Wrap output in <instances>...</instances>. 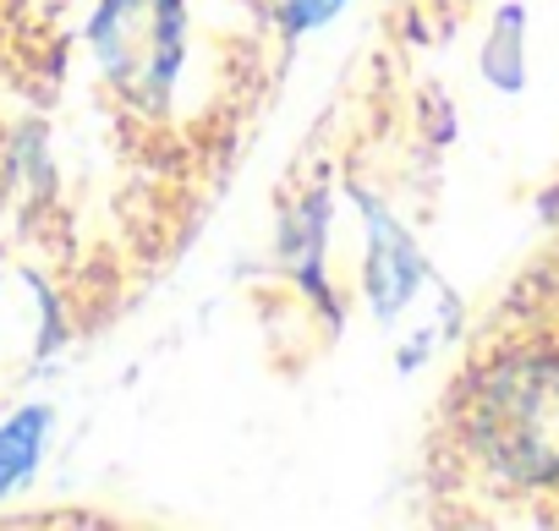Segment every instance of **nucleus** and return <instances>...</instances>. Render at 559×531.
Masks as SVG:
<instances>
[{"instance_id":"obj_1","label":"nucleus","mask_w":559,"mask_h":531,"mask_svg":"<svg viewBox=\"0 0 559 531\" xmlns=\"http://www.w3.org/2000/svg\"><path fill=\"white\" fill-rule=\"evenodd\" d=\"M477 444L521 482L559 471V367L521 362L483 384Z\"/></svg>"},{"instance_id":"obj_2","label":"nucleus","mask_w":559,"mask_h":531,"mask_svg":"<svg viewBox=\"0 0 559 531\" xmlns=\"http://www.w3.org/2000/svg\"><path fill=\"white\" fill-rule=\"evenodd\" d=\"M110 72L132 94H159L181 61V12L176 0H110L99 23Z\"/></svg>"},{"instance_id":"obj_3","label":"nucleus","mask_w":559,"mask_h":531,"mask_svg":"<svg viewBox=\"0 0 559 531\" xmlns=\"http://www.w3.org/2000/svg\"><path fill=\"white\" fill-rule=\"evenodd\" d=\"M373 297H379V313H395L406 297H412V286H417V275H423V263H417V252H412V241L384 219L379 225V214H373Z\"/></svg>"},{"instance_id":"obj_4","label":"nucleus","mask_w":559,"mask_h":531,"mask_svg":"<svg viewBox=\"0 0 559 531\" xmlns=\"http://www.w3.org/2000/svg\"><path fill=\"white\" fill-rule=\"evenodd\" d=\"M39 433H45V411H28L23 422H12L0 433V493H7L39 455Z\"/></svg>"},{"instance_id":"obj_5","label":"nucleus","mask_w":559,"mask_h":531,"mask_svg":"<svg viewBox=\"0 0 559 531\" xmlns=\"http://www.w3.org/2000/svg\"><path fill=\"white\" fill-rule=\"evenodd\" d=\"M341 7H346V0H286V23L302 34V28H319V23H330Z\"/></svg>"}]
</instances>
